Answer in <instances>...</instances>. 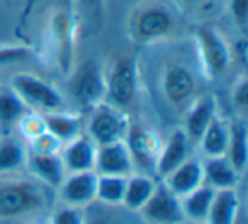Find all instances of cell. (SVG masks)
<instances>
[{"label": "cell", "instance_id": "1", "mask_svg": "<svg viewBox=\"0 0 248 224\" xmlns=\"http://www.w3.org/2000/svg\"><path fill=\"white\" fill-rule=\"evenodd\" d=\"M46 194L41 185L31 180L0 182V219L17 217L45 206Z\"/></svg>", "mask_w": 248, "mask_h": 224}, {"label": "cell", "instance_id": "2", "mask_svg": "<svg viewBox=\"0 0 248 224\" xmlns=\"http://www.w3.org/2000/svg\"><path fill=\"white\" fill-rule=\"evenodd\" d=\"M11 87L28 107L41 112L60 110L63 105V97L51 83L32 73H16L11 80Z\"/></svg>", "mask_w": 248, "mask_h": 224}, {"label": "cell", "instance_id": "3", "mask_svg": "<svg viewBox=\"0 0 248 224\" xmlns=\"http://www.w3.org/2000/svg\"><path fill=\"white\" fill-rule=\"evenodd\" d=\"M138 92L136 63L131 58H119L106 78V95L114 107H128L135 102Z\"/></svg>", "mask_w": 248, "mask_h": 224}, {"label": "cell", "instance_id": "4", "mask_svg": "<svg viewBox=\"0 0 248 224\" xmlns=\"http://www.w3.org/2000/svg\"><path fill=\"white\" fill-rule=\"evenodd\" d=\"M90 112L92 114H90L89 121V138L95 143V146L121 141L126 136L128 121L116 107L100 102Z\"/></svg>", "mask_w": 248, "mask_h": 224}, {"label": "cell", "instance_id": "5", "mask_svg": "<svg viewBox=\"0 0 248 224\" xmlns=\"http://www.w3.org/2000/svg\"><path fill=\"white\" fill-rule=\"evenodd\" d=\"M199 55L202 60L204 70L209 76L223 75L231 63V51L224 38L209 26H201L196 31Z\"/></svg>", "mask_w": 248, "mask_h": 224}, {"label": "cell", "instance_id": "6", "mask_svg": "<svg viewBox=\"0 0 248 224\" xmlns=\"http://www.w3.org/2000/svg\"><path fill=\"white\" fill-rule=\"evenodd\" d=\"M77 102L87 110H92L106 95V78L95 61H85L75 73L72 83Z\"/></svg>", "mask_w": 248, "mask_h": 224}, {"label": "cell", "instance_id": "7", "mask_svg": "<svg viewBox=\"0 0 248 224\" xmlns=\"http://www.w3.org/2000/svg\"><path fill=\"white\" fill-rule=\"evenodd\" d=\"M141 212L152 224H175L182 221L184 214L177 195L165 183L155 185L153 194L141 207Z\"/></svg>", "mask_w": 248, "mask_h": 224}, {"label": "cell", "instance_id": "8", "mask_svg": "<svg viewBox=\"0 0 248 224\" xmlns=\"http://www.w3.org/2000/svg\"><path fill=\"white\" fill-rule=\"evenodd\" d=\"M126 146L131 153L133 163L141 168H155L156 158L160 153V139L153 131L143 129L141 126H128L126 131Z\"/></svg>", "mask_w": 248, "mask_h": 224}, {"label": "cell", "instance_id": "9", "mask_svg": "<svg viewBox=\"0 0 248 224\" xmlns=\"http://www.w3.org/2000/svg\"><path fill=\"white\" fill-rule=\"evenodd\" d=\"M93 170H97V175H131L135 170V163H133L131 153H129L126 143L121 139V141L99 146Z\"/></svg>", "mask_w": 248, "mask_h": 224}, {"label": "cell", "instance_id": "10", "mask_svg": "<svg viewBox=\"0 0 248 224\" xmlns=\"http://www.w3.org/2000/svg\"><path fill=\"white\" fill-rule=\"evenodd\" d=\"M172 14L160 5L143 9L135 19V32L143 41H153V39L163 38L172 31Z\"/></svg>", "mask_w": 248, "mask_h": 224}, {"label": "cell", "instance_id": "11", "mask_svg": "<svg viewBox=\"0 0 248 224\" xmlns=\"http://www.w3.org/2000/svg\"><path fill=\"white\" fill-rule=\"evenodd\" d=\"M62 199L70 206H83L95 199L97 192V173L93 170L89 172H73L65 177L60 185Z\"/></svg>", "mask_w": 248, "mask_h": 224}, {"label": "cell", "instance_id": "12", "mask_svg": "<svg viewBox=\"0 0 248 224\" xmlns=\"http://www.w3.org/2000/svg\"><path fill=\"white\" fill-rule=\"evenodd\" d=\"M26 163L29 170L39 179V182L46 187L60 189L63 179H65V165L58 153H36L31 151L28 155Z\"/></svg>", "mask_w": 248, "mask_h": 224}, {"label": "cell", "instance_id": "13", "mask_svg": "<svg viewBox=\"0 0 248 224\" xmlns=\"http://www.w3.org/2000/svg\"><path fill=\"white\" fill-rule=\"evenodd\" d=\"M95 143L87 136L80 134L75 139L66 143L62 160L66 172H89V170L95 168Z\"/></svg>", "mask_w": 248, "mask_h": 224}, {"label": "cell", "instance_id": "14", "mask_svg": "<svg viewBox=\"0 0 248 224\" xmlns=\"http://www.w3.org/2000/svg\"><path fill=\"white\" fill-rule=\"evenodd\" d=\"M165 185L175 194L177 197H186L192 190H196L204 182V168L199 160H189L187 158L184 163H180L170 175L165 177Z\"/></svg>", "mask_w": 248, "mask_h": 224}, {"label": "cell", "instance_id": "15", "mask_svg": "<svg viewBox=\"0 0 248 224\" xmlns=\"http://www.w3.org/2000/svg\"><path fill=\"white\" fill-rule=\"evenodd\" d=\"M216 118V100L213 95H204L190 107L186 119V133L189 143H199L211 121Z\"/></svg>", "mask_w": 248, "mask_h": 224}, {"label": "cell", "instance_id": "16", "mask_svg": "<svg viewBox=\"0 0 248 224\" xmlns=\"http://www.w3.org/2000/svg\"><path fill=\"white\" fill-rule=\"evenodd\" d=\"M187 148H189V139H187L186 133L182 129L173 131L167 141L165 148L160 149L155 163V172L163 179L170 175L180 163L187 160Z\"/></svg>", "mask_w": 248, "mask_h": 224}, {"label": "cell", "instance_id": "17", "mask_svg": "<svg viewBox=\"0 0 248 224\" xmlns=\"http://www.w3.org/2000/svg\"><path fill=\"white\" fill-rule=\"evenodd\" d=\"M194 76L184 66H170L163 76V92L167 99L175 105L184 104L194 93Z\"/></svg>", "mask_w": 248, "mask_h": 224}, {"label": "cell", "instance_id": "18", "mask_svg": "<svg viewBox=\"0 0 248 224\" xmlns=\"http://www.w3.org/2000/svg\"><path fill=\"white\" fill-rule=\"evenodd\" d=\"M240 209V199L234 189H216L209 207V224H233Z\"/></svg>", "mask_w": 248, "mask_h": 224}, {"label": "cell", "instance_id": "19", "mask_svg": "<svg viewBox=\"0 0 248 224\" xmlns=\"http://www.w3.org/2000/svg\"><path fill=\"white\" fill-rule=\"evenodd\" d=\"M230 136H228V149L226 160L234 168L238 175L245 172L248 162V139H247V128L243 122H233L228 128Z\"/></svg>", "mask_w": 248, "mask_h": 224}, {"label": "cell", "instance_id": "20", "mask_svg": "<svg viewBox=\"0 0 248 224\" xmlns=\"http://www.w3.org/2000/svg\"><path fill=\"white\" fill-rule=\"evenodd\" d=\"M41 118L45 129L51 136H55L60 143H68L80 136V119L75 116L53 110V112H43Z\"/></svg>", "mask_w": 248, "mask_h": 224}, {"label": "cell", "instance_id": "21", "mask_svg": "<svg viewBox=\"0 0 248 224\" xmlns=\"http://www.w3.org/2000/svg\"><path fill=\"white\" fill-rule=\"evenodd\" d=\"M26 114H28V105L12 90V87L0 89V128L9 129L14 124H19V121Z\"/></svg>", "mask_w": 248, "mask_h": 224}, {"label": "cell", "instance_id": "22", "mask_svg": "<svg viewBox=\"0 0 248 224\" xmlns=\"http://www.w3.org/2000/svg\"><path fill=\"white\" fill-rule=\"evenodd\" d=\"M204 179L213 189H233L238 182V173L230 165L226 156H214L202 166Z\"/></svg>", "mask_w": 248, "mask_h": 224}, {"label": "cell", "instance_id": "23", "mask_svg": "<svg viewBox=\"0 0 248 224\" xmlns=\"http://www.w3.org/2000/svg\"><path fill=\"white\" fill-rule=\"evenodd\" d=\"M156 183L146 175H133L126 179V189H124L123 202L131 210H138L145 206V202L153 194Z\"/></svg>", "mask_w": 248, "mask_h": 224}, {"label": "cell", "instance_id": "24", "mask_svg": "<svg viewBox=\"0 0 248 224\" xmlns=\"http://www.w3.org/2000/svg\"><path fill=\"white\" fill-rule=\"evenodd\" d=\"M228 126L224 124L221 119L214 118L211 121V124L207 126V129L204 131L202 138L199 139L201 146H202V151L206 156L214 158V156H224L228 149Z\"/></svg>", "mask_w": 248, "mask_h": 224}, {"label": "cell", "instance_id": "25", "mask_svg": "<svg viewBox=\"0 0 248 224\" xmlns=\"http://www.w3.org/2000/svg\"><path fill=\"white\" fill-rule=\"evenodd\" d=\"M216 189H213L211 185H199L196 190H192L190 194H187L182 204V212L187 214L192 221H204L207 219L209 214V207L213 202V197Z\"/></svg>", "mask_w": 248, "mask_h": 224}, {"label": "cell", "instance_id": "26", "mask_svg": "<svg viewBox=\"0 0 248 224\" xmlns=\"http://www.w3.org/2000/svg\"><path fill=\"white\" fill-rule=\"evenodd\" d=\"M28 160L24 146L14 138L0 139V172L19 170Z\"/></svg>", "mask_w": 248, "mask_h": 224}, {"label": "cell", "instance_id": "27", "mask_svg": "<svg viewBox=\"0 0 248 224\" xmlns=\"http://www.w3.org/2000/svg\"><path fill=\"white\" fill-rule=\"evenodd\" d=\"M126 179L121 175H97V192L95 199L106 204H119L123 202L124 189H126Z\"/></svg>", "mask_w": 248, "mask_h": 224}, {"label": "cell", "instance_id": "28", "mask_svg": "<svg viewBox=\"0 0 248 224\" xmlns=\"http://www.w3.org/2000/svg\"><path fill=\"white\" fill-rule=\"evenodd\" d=\"M29 55L31 51L24 46H0V68L12 65V63L24 61L26 58H29Z\"/></svg>", "mask_w": 248, "mask_h": 224}, {"label": "cell", "instance_id": "29", "mask_svg": "<svg viewBox=\"0 0 248 224\" xmlns=\"http://www.w3.org/2000/svg\"><path fill=\"white\" fill-rule=\"evenodd\" d=\"M31 141H32V151L36 153H58L60 146H62V143L55 136L49 134L48 131L41 133L39 136L32 138Z\"/></svg>", "mask_w": 248, "mask_h": 224}, {"label": "cell", "instance_id": "30", "mask_svg": "<svg viewBox=\"0 0 248 224\" xmlns=\"http://www.w3.org/2000/svg\"><path fill=\"white\" fill-rule=\"evenodd\" d=\"M19 126H21V129L24 131V134L29 136L31 139L46 131L45 124H43V118L41 116H34V114H26L24 118L19 121Z\"/></svg>", "mask_w": 248, "mask_h": 224}, {"label": "cell", "instance_id": "31", "mask_svg": "<svg viewBox=\"0 0 248 224\" xmlns=\"http://www.w3.org/2000/svg\"><path fill=\"white\" fill-rule=\"evenodd\" d=\"M230 14L238 26H247L248 21V0H231L230 2Z\"/></svg>", "mask_w": 248, "mask_h": 224}, {"label": "cell", "instance_id": "32", "mask_svg": "<svg viewBox=\"0 0 248 224\" xmlns=\"http://www.w3.org/2000/svg\"><path fill=\"white\" fill-rule=\"evenodd\" d=\"M82 214L73 207H63L53 217V224H82Z\"/></svg>", "mask_w": 248, "mask_h": 224}, {"label": "cell", "instance_id": "33", "mask_svg": "<svg viewBox=\"0 0 248 224\" xmlns=\"http://www.w3.org/2000/svg\"><path fill=\"white\" fill-rule=\"evenodd\" d=\"M247 93H248V83L247 80H241L236 87H234V95H233V100L240 109H245L247 107Z\"/></svg>", "mask_w": 248, "mask_h": 224}, {"label": "cell", "instance_id": "34", "mask_svg": "<svg viewBox=\"0 0 248 224\" xmlns=\"http://www.w3.org/2000/svg\"><path fill=\"white\" fill-rule=\"evenodd\" d=\"M189 4H199V2H204V0H186Z\"/></svg>", "mask_w": 248, "mask_h": 224}]
</instances>
